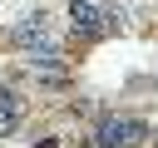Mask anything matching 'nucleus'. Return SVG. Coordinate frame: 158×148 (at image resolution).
<instances>
[{"label":"nucleus","instance_id":"nucleus-1","mask_svg":"<svg viewBox=\"0 0 158 148\" xmlns=\"http://www.w3.org/2000/svg\"><path fill=\"white\" fill-rule=\"evenodd\" d=\"M44 25H49L44 10H30V15L10 30V49H20V54H54V39H49Z\"/></svg>","mask_w":158,"mask_h":148},{"label":"nucleus","instance_id":"nucleus-2","mask_svg":"<svg viewBox=\"0 0 158 148\" xmlns=\"http://www.w3.org/2000/svg\"><path fill=\"white\" fill-rule=\"evenodd\" d=\"M69 25H74L84 39H99V35H109L118 20L104 15V5H94V0H74V5H69Z\"/></svg>","mask_w":158,"mask_h":148},{"label":"nucleus","instance_id":"nucleus-3","mask_svg":"<svg viewBox=\"0 0 158 148\" xmlns=\"http://www.w3.org/2000/svg\"><path fill=\"white\" fill-rule=\"evenodd\" d=\"M138 138H143V123H138V118L109 113V118L94 123V143H99V148H123V143H138Z\"/></svg>","mask_w":158,"mask_h":148},{"label":"nucleus","instance_id":"nucleus-4","mask_svg":"<svg viewBox=\"0 0 158 148\" xmlns=\"http://www.w3.org/2000/svg\"><path fill=\"white\" fill-rule=\"evenodd\" d=\"M25 74H30V79H40V84H64V79H69V69H64L54 54H35V59L25 64Z\"/></svg>","mask_w":158,"mask_h":148},{"label":"nucleus","instance_id":"nucleus-5","mask_svg":"<svg viewBox=\"0 0 158 148\" xmlns=\"http://www.w3.org/2000/svg\"><path fill=\"white\" fill-rule=\"evenodd\" d=\"M20 113H25V109H20V99H15L10 89H0V138H10V133L20 128Z\"/></svg>","mask_w":158,"mask_h":148}]
</instances>
